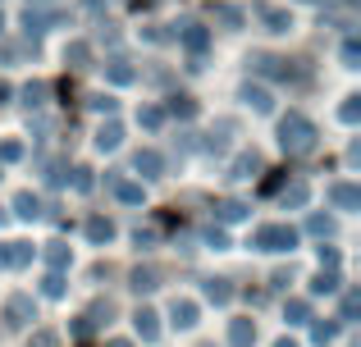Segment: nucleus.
Listing matches in <instances>:
<instances>
[{
    "label": "nucleus",
    "mask_w": 361,
    "mask_h": 347,
    "mask_svg": "<svg viewBox=\"0 0 361 347\" xmlns=\"http://www.w3.org/2000/svg\"><path fill=\"white\" fill-rule=\"evenodd\" d=\"M133 288H137V293H151V288H156V270H137V275H133Z\"/></svg>",
    "instance_id": "nucleus-12"
},
{
    "label": "nucleus",
    "mask_w": 361,
    "mask_h": 347,
    "mask_svg": "<svg viewBox=\"0 0 361 347\" xmlns=\"http://www.w3.org/2000/svg\"><path fill=\"white\" fill-rule=\"evenodd\" d=\"M137 170L147 174V178H156V174H160V156H156V151H142V156H137Z\"/></svg>",
    "instance_id": "nucleus-8"
},
{
    "label": "nucleus",
    "mask_w": 361,
    "mask_h": 347,
    "mask_svg": "<svg viewBox=\"0 0 361 347\" xmlns=\"http://www.w3.org/2000/svg\"><path fill=\"white\" fill-rule=\"evenodd\" d=\"M252 339H256L252 320H233V329H229V343H233V347H252Z\"/></svg>",
    "instance_id": "nucleus-5"
},
{
    "label": "nucleus",
    "mask_w": 361,
    "mask_h": 347,
    "mask_svg": "<svg viewBox=\"0 0 361 347\" xmlns=\"http://www.w3.org/2000/svg\"><path fill=\"white\" fill-rule=\"evenodd\" d=\"M46 256H51V265H64V260H69V247H64V242H51Z\"/></svg>",
    "instance_id": "nucleus-18"
},
{
    "label": "nucleus",
    "mask_w": 361,
    "mask_h": 347,
    "mask_svg": "<svg viewBox=\"0 0 361 347\" xmlns=\"http://www.w3.org/2000/svg\"><path fill=\"white\" fill-rule=\"evenodd\" d=\"M110 347H133V343H123V339H115V343H110Z\"/></svg>",
    "instance_id": "nucleus-24"
},
{
    "label": "nucleus",
    "mask_w": 361,
    "mask_h": 347,
    "mask_svg": "<svg viewBox=\"0 0 361 347\" xmlns=\"http://www.w3.org/2000/svg\"><path fill=\"white\" fill-rule=\"evenodd\" d=\"M97 142L106 146V151H110V146H119V128H115V124H110V128H101V137H97Z\"/></svg>",
    "instance_id": "nucleus-20"
},
{
    "label": "nucleus",
    "mask_w": 361,
    "mask_h": 347,
    "mask_svg": "<svg viewBox=\"0 0 361 347\" xmlns=\"http://www.w3.org/2000/svg\"><path fill=\"white\" fill-rule=\"evenodd\" d=\"M115 192H119V201H142V187L137 183H115Z\"/></svg>",
    "instance_id": "nucleus-16"
},
{
    "label": "nucleus",
    "mask_w": 361,
    "mask_h": 347,
    "mask_svg": "<svg viewBox=\"0 0 361 347\" xmlns=\"http://www.w3.org/2000/svg\"><path fill=\"white\" fill-rule=\"evenodd\" d=\"M334 284H338L334 275H320V279H316V293H334Z\"/></svg>",
    "instance_id": "nucleus-22"
},
{
    "label": "nucleus",
    "mask_w": 361,
    "mask_h": 347,
    "mask_svg": "<svg viewBox=\"0 0 361 347\" xmlns=\"http://www.w3.org/2000/svg\"><path fill=\"white\" fill-rule=\"evenodd\" d=\"M14 206H18V215H23V220H32V215H37V196H32V192H23Z\"/></svg>",
    "instance_id": "nucleus-14"
},
{
    "label": "nucleus",
    "mask_w": 361,
    "mask_h": 347,
    "mask_svg": "<svg viewBox=\"0 0 361 347\" xmlns=\"http://www.w3.org/2000/svg\"><path fill=\"white\" fill-rule=\"evenodd\" d=\"M133 324H137L142 343H156V334H160V324H156V311H137V315H133Z\"/></svg>",
    "instance_id": "nucleus-4"
},
{
    "label": "nucleus",
    "mask_w": 361,
    "mask_h": 347,
    "mask_svg": "<svg viewBox=\"0 0 361 347\" xmlns=\"http://www.w3.org/2000/svg\"><path fill=\"white\" fill-rule=\"evenodd\" d=\"M256 247H261V251H288L293 247V229H283V224H265V229H256Z\"/></svg>",
    "instance_id": "nucleus-2"
},
{
    "label": "nucleus",
    "mask_w": 361,
    "mask_h": 347,
    "mask_svg": "<svg viewBox=\"0 0 361 347\" xmlns=\"http://www.w3.org/2000/svg\"><path fill=\"white\" fill-rule=\"evenodd\" d=\"M283 146H288V151H311V146H316V128L293 115L288 124H283Z\"/></svg>",
    "instance_id": "nucleus-1"
},
{
    "label": "nucleus",
    "mask_w": 361,
    "mask_h": 347,
    "mask_svg": "<svg viewBox=\"0 0 361 347\" xmlns=\"http://www.w3.org/2000/svg\"><path fill=\"white\" fill-rule=\"evenodd\" d=\"M302 320H311V306L307 302H288V324H302Z\"/></svg>",
    "instance_id": "nucleus-13"
},
{
    "label": "nucleus",
    "mask_w": 361,
    "mask_h": 347,
    "mask_svg": "<svg viewBox=\"0 0 361 347\" xmlns=\"http://www.w3.org/2000/svg\"><path fill=\"white\" fill-rule=\"evenodd\" d=\"M174 324L178 329H192L197 324V306L192 302H174Z\"/></svg>",
    "instance_id": "nucleus-6"
},
{
    "label": "nucleus",
    "mask_w": 361,
    "mask_h": 347,
    "mask_svg": "<svg viewBox=\"0 0 361 347\" xmlns=\"http://www.w3.org/2000/svg\"><path fill=\"white\" fill-rule=\"evenodd\" d=\"M110 233H115V229H110V220H92L87 224V238L92 242H110Z\"/></svg>",
    "instance_id": "nucleus-9"
},
{
    "label": "nucleus",
    "mask_w": 361,
    "mask_h": 347,
    "mask_svg": "<svg viewBox=\"0 0 361 347\" xmlns=\"http://www.w3.org/2000/svg\"><path fill=\"white\" fill-rule=\"evenodd\" d=\"M42 293H46V297H60V293H64V279H60V275H46V279H42Z\"/></svg>",
    "instance_id": "nucleus-15"
},
{
    "label": "nucleus",
    "mask_w": 361,
    "mask_h": 347,
    "mask_svg": "<svg viewBox=\"0 0 361 347\" xmlns=\"http://www.w3.org/2000/svg\"><path fill=\"white\" fill-rule=\"evenodd\" d=\"M27 347H60V339H55L51 329H42V334H32V343H27Z\"/></svg>",
    "instance_id": "nucleus-17"
},
{
    "label": "nucleus",
    "mask_w": 361,
    "mask_h": 347,
    "mask_svg": "<svg viewBox=\"0 0 361 347\" xmlns=\"http://www.w3.org/2000/svg\"><path fill=\"white\" fill-rule=\"evenodd\" d=\"M206 297H211L215 306H224V302H229V297H233V288L224 284V279H211V284H206Z\"/></svg>",
    "instance_id": "nucleus-7"
},
{
    "label": "nucleus",
    "mask_w": 361,
    "mask_h": 347,
    "mask_svg": "<svg viewBox=\"0 0 361 347\" xmlns=\"http://www.w3.org/2000/svg\"><path fill=\"white\" fill-rule=\"evenodd\" d=\"M243 215H247V206H243V201H224V206H220V220H224V224L243 220Z\"/></svg>",
    "instance_id": "nucleus-11"
},
{
    "label": "nucleus",
    "mask_w": 361,
    "mask_h": 347,
    "mask_svg": "<svg viewBox=\"0 0 361 347\" xmlns=\"http://www.w3.org/2000/svg\"><path fill=\"white\" fill-rule=\"evenodd\" d=\"M334 334H338V324H325V320L316 324V339H320V343H329V339H334Z\"/></svg>",
    "instance_id": "nucleus-21"
},
{
    "label": "nucleus",
    "mask_w": 361,
    "mask_h": 347,
    "mask_svg": "<svg viewBox=\"0 0 361 347\" xmlns=\"http://www.w3.org/2000/svg\"><path fill=\"white\" fill-rule=\"evenodd\" d=\"M0 156H5V160H18V156H23V146H18V142H5V146H0Z\"/></svg>",
    "instance_id": "nucleus-23"
},
{
    "label": "nucleus",
    "mask_w": 361,
    "mask_h": 347,
    "mask_svg": "<svg viewBox=\"0 0 361 347\" xmlns=\"http://www.w3.org/2000/svg\"><path fill=\"white\" fill-rule=\"evenodd\" d=\"M334 201H338V206H343V210H353V206H357V187H348V183H338V187H334Z\"/></svg>",
    "instance_id": "nucleus-10"
},
{
    "label": "nucleus",
    "mask_w": 361,
    "mask_h": 347,
    "mask_svg": "<svg viewBox=\"0 0 361 347\" xmlns=\"http://www.w3.org/2000/svg\"><path fill=\"white\" fill-rule=\"evenodd\" d=\"M5 320H9V324H27V320H32V302H27V297H9Z\"/></svg>",
    "instance_id": "nucleus-3"
},
{
    "label": "nucleus",
    "mask_w": 361,
    "mask_h": 347,
    "mask_svg": "<svg viewBox=\"0 0 361 347\" xmlns=\"http://www.w3.org/2000/svg\"><path fill=\"white\" fill-rule=\"evenodd\" d=\"M283 201H288V206H302V201H307V187H302V183H293L288 192H283Z\"/></svg>",
    "instance_id": "nucleus-19"
},
{
    "label": "nucleus",
    "mask_w": 361,
    "mask_h": 347,
    "mask_svg": "<svg viewBox=\"0 0 361 347\" xmlns=\"http://www.w3.org/2000/svg\"><path fill=\"white\" fill-rule=\"evenodd\" d=\"M279 347H298V343H293V339H283V343H279Z\"/></svg>",
    "instance_id": "nucleus-25"
}]
</instances>
